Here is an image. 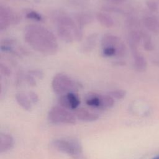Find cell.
Masks as SVG:
<instances>
[{
  "instance_id": "20",
  "label": "cell",
  "mask_w": 159,
  "mask_h": 159,
  "mask_svg": "<svg viewBox=\"0 0 159 159\" xmlns=\"http://www.w3.org/2000/svg\"><path fill=\"white\" fill-rule=\"evenodd\" d=\"M103 53L105 56L111 57L116 55V49L112 47H107L103 48Z\"/></svg>"
},
{
  "instance_id": "2",
  "label": "cell",
  "mask_w": 159,
  "mask_h": 159,
  "mask_svg": "<svg viewBox=\"0 0 159 159\" xmlns=\"http://www.w3.org/2000/svg\"><path fill=\"white\" fill-rule=\"evenodd\" d=\"M52 145L57 150L70 156L73 159H84L82 146L76 139H57Z\"/></svg>"
},
{
  "instance_id": "5",
  "label": "cell",
  "mask_w": 159,
  "mask_h": 159,
  "mask_svg": "<svg viewBox=\"0 0 159 159\" xmlns=\"http://www.w3.org/2000/svg\"><path fill=\"white\" fill-rule=\"evenodd\" d=\"M86 104L91 107L99 109L111 108L114 104V98L110 95H101L96 93H89L85 98Z\"/></svg>"
},
{
  "instance_id": "4",
  "label": "cell",
  "mask_w": 159,
  "mask_h": 159,
  "mask_svg": "<svg viewBox=\"0 0 159 159\" xmlns=\"http://www.w3.org/2000/svg\"><path fill=\"white\" fill-rule=\"evenodd\" d=\"M48 120L53 124H73L76 122V116L67 109L61 106H54L48 114Z\"/></svg>"
},
{
  "instance_id": "16",
  "label": "cell",
  "mask_w": 159,
  "mask_h": 159,
  "mask_svg": "<svg viewBox=\"0 0 159 159\" xmlns=\"http://www.w3.org/2000/svg\"><path fill=\"white\" fill-rule=\"evenodd\" d=\"M79 26H83L86 24L90 23L92 21V17L91 16L86 14H79L76 17Z\"/></svg>"
},
{
  "instance_id": "13",
  "label": "cell",
  "mask_w": 159,
  "mask_h": 159,
  "mask_svg": "<svg viewBox=\"0 0 159 159\" xmlns=\"http://www.w3.org/2000/svg\"><path fill=\"white\" fill-rule=\"evenodd\" d=\"M16 99L17 103L24 109L29 111L32 108V101H30L29 96L24 93H19L16 95Z\"/></svg>"
},
{
  "instance_id": "14",
  "label": "cell",
  "mask_w": 159,
  "mask_h": 159,
  "mask_svg": "<svg viewBox=\"0 0 159 159\" xmlns=\"http://www.w3.org/2000/svg\"><path fill=\"white\" fill-rule=\"evenodd\" d=\"M96 19L98 21L105 27H111L114 25V20L108 14L102 12H98L96 14Z\"/></svg>"
},
{
  "instance_id": "26",
  "label": "cell",
  "mask_w": 159,
  "mask_h": 159,
  "mask_svg": "<svg viewBox=\"0 0 159 159\" xmlns=\"http://www.w3.org/2000/svg\"><path fill=\"white\" fill-rule=\"evenodd\" d=\"M26 79H27V82L29 83V84H30L31 86H35V80L31 75H28L27 76Z\"/></svg>"
},
{
  "instance_id": "15",
  "label": "cell",
  "mask_w": 159,
  "mask_h": 159,
  "mask_svg": "<svg viewBox=\"0 0 159 159\" xmlns=\"http://www.w3.org/2000/svg\"><path fill=\"white\" fill-rule=\"evenodd\" d=\"M96 39H97V34H93L90 35L88 37L83 47L84 49V51H86V52L91 51L93 48L94 46H95Z\"/></svg>"
},
{
  "instance_id": "12",
  "label": "cell",
  "mask_w": 159,
  "mask_h": 159,
  "mask_svg": "<svg viewBox=\"0 0 159 159\" xmlns=\"http://www.w3.org/2000/svg\"><path fill=\"white\" fill-rule=\"evenodd\" d=\"M134 59V66L135 69L139 71H143L147 68V61L145 58L137 51V50H132Z\"/></svg>"
},
{
  "instance_id": "9",
  "label": "cell",
  "mask_w": 159,
  "mask_h": 159,
  "mask_svg": "<svg viewBox=\"0 0 159 159\" xmlns=\"http://www.w3.org/2000/svg\"><path fill=\"white\" fill-rule=\"evenodd\" d=\"M75 116L79 120L84 122H92L99 118V114L84 108L78 109L75 111Z\"/></svg>"
},
{
  "instance_id": "25",
  "label": "cell",
  "mask_w": 159,
  "mask_h": 159,
  "mask_svg": "<svg viewBox=\"0 0 159 159\" xmlns=\"http://www.w3.org/2000/svg\"><path fill=\"white\" fill-rule=\"evenodd\" d=\"M0 69H1V72L6 76H9L11 73V71L9 70V69L2 63L0 65Z\"/></svg>"
},
{
  "instance_id": "23",
  "label": "cell",
  "mask_w": 159,
  "mask_h": 159,
  "mask_svg": "<svg viewBox=\"0 0 159 159\" xmlns=\"http://www.w3.org/2000/svg\"><path fill=\"white\" fill-rule=\"evenodd\" d=\"M28 96H29L30 101H32V102L33 104H35L39 100V98H38L37 94L34 92H32V91L29 92L28 93Z\"/></svg>"
},
{
  "instance_id": "19",
  "label": "cell",
  "mask_w": 159,
  "mask_h": 159,
  "mask_svg": "<svg viewBox=\"0 0 159 159\" xmlns=\"http://www.w3.org/2000/svg\"><path fill=\"white\" fill-rule=\"evenodd\" d=\"M26 17L29 19H34V20H35L37 21H40L42 19V16L35 11H30V12H27L26 14Z\"/></svg>"
},
{
  "instance_id": "10",
  "label": "cell",
  "mask_w": 159,
  "mask_h": 159,
  "mask_svg": "<svg viewBox=\"0 0 159 159\" xmlns=\"http://www.w3.org/2000/svg\"><path fill=\"white\" fill-rule=\"evenodd\" d=\"M145 27L154 34L159 33V19L155 16H147L143 19Z\"/></svg>"
},
{
  "instance_id": "21",
  "label": "cell",
  "mask_w": 159,
  "mask_h": 159,
  "mask_svg": "<svg viewBox=\"0 0 159 159\" xmlns=\"http://www.w3.org/2000/svg\"><path fill=\"white\" fill-rule=\"evenodd\" d=\"M102 9L111 12H120V9L117 8L116 6H112V5H105L103 6Z\"/></svg>"
},
{
  "instance_id": "7",
  "label": "cell",
  "mask_w": 159,
  "mask_h": 159,
  "mask_svg": "<svg viewBox=\"0 0 159 159\" xmlns=\"http://www.w3.org/2000/svg\"><path fill=\"white\" fill-rule=\"evenodd\" d=\"M19 22V17L10 9L1 6L0 7V29H4L11 24Z\"/></svg>"
},
{
  "instance_id": "18",
  "label": "cell",
  "mask_w": 159,
  "mask_h": 159,
  "mask_svg": "<svg viewBox=\"0 0 159 159\" xmlns=\"http://www.w3.org/2000/svg\"><path fill=\"white\" fill-rule=\"evenodd\" d=\"M143 47L146 50H152L153 48V46L152 44V42L150 40V38L147 36V35H145L143 36Z\"/></svg>"
},
{
  "instance_id": "1",
  "label": "cell",
  "mask_w": 159,
  "mask_h": 159,
  "mask_svg": "<svg viewBox=\"0 0 159 159\" xmlns=\"http://www.w3.org/2000/svg\"><path fill=\"white\" fill-rule=\"evenodd\" d=\"M24 37L32 48L42 53L52 54L58 49L55 37L44 27L38 25L27 26L25 30Z\"/></svg>"
},
{
  "instance_id": "11",
  "label": "cell",
  "mask_w": 159,
  "mask_h": 159,
  "mask_svg": "<svg viewBox=\"0 0 159 159\" xmlns=\"http://www.w3.org/2000/svg\"><path fill=\"white\" fill-rule=\"evenodd\" d=\"M14 146V139L8 134H0V152L4 153L11 150Z\"/></svg>"
},
{
  "instance_id": "8",
  "label": "cell",
  "mask_w": 159,
  "mask_h": 159,
  "mask_svg": "<svg viewBox=\"0 0 159 159\" xmlns=\"http://www.w3.org/2000/svg\"><path fill=\"white\" fill-rule=\"evenodd\" d=\"M58 102L60 106L67 109H76L80 104V100L75 93L60 96Z\"/></svg>"
},
{
  "instance_id": "3",
  "label": "cell",
  "mask_w": 159,
  "mask_h": 159,
  "mask_svg": "<svg viewBox=\"0 0 159 159\" xmlns=\"http://www.w3.org/2000/svg\"><path fill=\"white\" fill-rule=\"evenodd\" d=\"M53 91L60 96L69 93H75L78 90L77 83L63 73L57 74L52 83Z\"/></svg>"
},
{
  "instance_id": "28",
  "label": "cell",
  "mask_w": 159,
  "mask_h": 159,
  "mask_svg": "<svg viewBox=\"0 0 159 159\" xmlns=\"http://www.w3.org/2000/svg\"><path fill=\"white\" fill-rule=\"evenodd\" d=\"M154 159H159V156L157 157H156V158H155Z\"/></svg>"
},
{
  "instance_id": "6",
  "label": "cell",
  "mask_w": 159,
  "mask_h": 159,
  "mask_svg": "<svg viewBox=\"0 0 159 159\" xmlns=\"http://www.w3.org/2000/svg\"><path fill=\"white\" fill-rule=\"evenodd\" d=\"M102 46L103 48L112 47L116 49V55H123L125 52V47L120 39L114 35H106L102 39Z\"/></svg>"
},
{
  "instance_id": "22",
  "label": "cell",
  "mask_w": 159,
  "mask_h": 159,
  "mask_svg": "<svg viewBox=\"0 0 159 159\" xmlns=\"http://www.w3.org/2000/svg\"><path fill=\"white\" fill-rule=\"evenodd\" d=\"M147 5L148 7V9L152 11H155L158 9L157 4L152 1H148L147 2Z\"/></svg>"
},
{
  "instance_id": "24",
  "label": "cell",
  "mask_w": 159,
  "mask_h": 159,
  "mask_svg": "<svg viewBox=\"0 0 159 159\" xmlns=\"http://www.w3.org/2000/svg\"><path fill=\"white\" fill-rule=\"evenodd\" d=\"M30 75H31L33 76H35L38 78H42L43 76V74L42 71L37 70H32L30 72Z\"/></svg>"
},
{
  "instance_id": "17",
  "label": "cell",
  "mask_w": 159,
  "mask_h": 159,
  "mask_svg": "<svg viewBox=\"0 0 159 159\" xmlns=\"http://www.w3.org/2000/svg\"><path fill=\"white\" fill-rule=\"evenodd\" d=\"M126 94V92L122 89H117L114 91H110L109 93V95H110L113 98H116L117 99H120L123 98Z\"/></svg>"
},
{
  "instance_id": "27",
  "label": "cell",
  "mask_w": 159,
  "mask_h": 159,
  "mask_svg": "<svg viewBox=\"0 0 159 159\" xmlns=\"http://www.w3.org/2000/svg\"><path fill=\"white\" fill-rule=\"evenodd\" d=\"M112 2H114L115 4H120L125 1V0H108Z\"/></svg>"
}]
</instances>
